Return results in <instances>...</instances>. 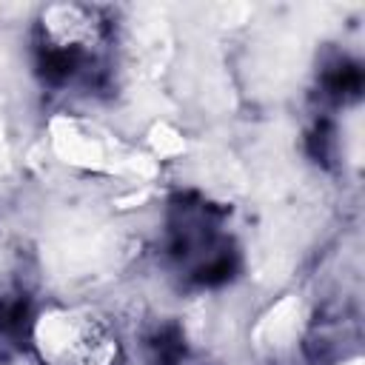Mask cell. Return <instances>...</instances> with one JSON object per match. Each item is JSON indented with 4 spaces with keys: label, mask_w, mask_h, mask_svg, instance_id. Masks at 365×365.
I'll use <instances>...</instances> for the list:
<instances>
[{
    "label": "cell",
    "mask_w": 365,
    "mask_h": 365,
    "mask_svg": "<svg viewBox=\"0 0 365 365\" xmlns=\"http://www.w3.org/2000/svg\"><path fill=\"white\" fill-rule=\"evenodd\" d=\"M31 345L43 365H117L120 342L91 308H48L31 319Z\"/></svg>",
    "instance_id": "1"
}]
</instances>
